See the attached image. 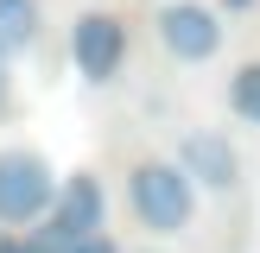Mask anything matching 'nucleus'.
Here are the masks:
<instances>
[{"mask_svg": "<svg viewBox=\"0 0 260 253\" xmlns=\"http://www.w3.org/2000/svg\"><path fill=\"white\" fill-rule=\"evenodd\" d=\"M134 209L140 222L152 228V234H178V228H190V209H197V196H190V177L178 171V164H140L134 171Z\"/></svg>", "mask_w": 260, "mask_h": 253, "instance_id": "nucleus-1", "label": "nucleus"}, {"mask_svg": "<svg viewBox=\"0 0 260 253\" xmlns=\"http://www.w3.org/2000/svg\"><path fill=\"white\" fill-rule=\"evenodd\" d=\"M57 196V177L38 152H0V222H38Z\"/></svg>", "mask_w": 260, "mask_h": 253, "instance_id": "nucleus-2", "label": "nucleus"}, {"mask_svg": "<svg viewBox=\"0 0 260 253\" xmlns=\"http://www.w3.org/2000/svg\"><path fill=\"white\" fill-rule=\"evenodd\" d=\"M70 57H76V70L89 82H108L121 70V57H127V25L114 13H83L70 25Z\"/></svg>", "mask_w": 260, "mask_h": 253, "instance_id": "nucleus-3", "label": "nucleus"}, {"mask_svg": "<svg viewBox=\"0 0 260 253\" xmlns=\"http://www.w3.org/2000/svg\"><path fill=\"white\" fill-rule=\"evenodd\" d=\"M159 38H165V51H172V57L197 63V57H210V51L222 45V25H216V13H210V7H197V0H178V7H165V13H159Z\"/></svg>", "mask_w": 260, "mask_h": 253, "instance_id": "nucleus-4", "label": "nucleus"}, {"mask_svg": "<svg viewBox=\"0 0 260 253\" xmlns=\"http://www.w3.org/2000/svg\"><path fill=\"white\" fill-rule=\"evenodd\" d=\"M178 171H184L190 184H203V190H229L241 177V158H235V146H229L222 133H184Z\"/></svg>", "mask_w": 260, "mask_h": 253, "instance_id": "nucleus-5", "label": "nucleus"}, {"mask_svg": "<svg viewBox=\"0 0 260 253\" xmlns=\"http://www.w3.org/2000/svg\"><path fill=\"white\" fill-rule=\"evenodd\" d=\"M51 202H57V215H51V234H63V240H76V234H102V184H95V177L76 171Z\"/></svg>", "mask_w": 260, "mask_h": 253, "instance_id": "nucleus-6", "label": "nucleus"}, {"mask_svg": "<svg viewBox=\"0 0 260 253\" xmlns=\"http://www.w3.org/2000/svg\"><path fill=\"white\" fill-rule=\"evenodd\" d=\"M32 32H38V7L32 0H0V57L32 45Z\"/></svg>", "mask_w": 260, "mask_h": 253, "instance_id": "nucleus-7", "label": "nucleus"}, {"mask_svg": "<svg viewBox=\"0 0 260 253\" xmlns=\"http://www.w3.org/2000/svg\"><path fill=\"white\" fill-rule=\"evenodd\" d=\"M229 101H235L241 120H260V63H241L235 82H229Z\"/></svg>", "mask_w": 260, "mask_h": 253, "instance_id": "nucleus-8", "label": "nucleus"}, {"mask_svg": "<svg viewBox=\"0 0 260 253\" xmlns=\"http://www.w3.org/2000/svg\"><path fill=\"white\" fill-rule=\"evenodd\" d=\"M0 253H32V240H0Z\"/></svg>", "mask_w": 260, "mask_h": 253, "instance_id": "nucleus-9", "label": "nucleus"}, {"mask_svg": "<svg viewBox=\"0 0 260 253\" xmlns=\"http://www.w3.org/2000/svg\"><path fill=\"white\" fill-rule=\"evenodd\" d=\"M0 101H7V63H0Z\"/></svg>", "mask_w": 260, "mask_h": 253, "instance_id": "nucleus-10", "label": "nucleus"}]
</instances>
